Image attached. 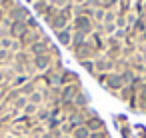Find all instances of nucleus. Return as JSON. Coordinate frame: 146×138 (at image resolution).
<instances>
[{"instance_id": "nucleus-3", "label": "nucleus", "mask_w": 146, "mask_h": 138, "mask_svg": "<svg viewBox=\"0 0 146 138\" xmlns=\"http://www.w3.org/2000/svg\"><path fill=\"white\" fill-rule=\"evenodd\" d=\"M116 10H106V14H104V22L102 24H114L116 22Z\"/></svg>"}, {"instance_id": "nucleus-2", "label": "nucleus", "mask_w": 146, "mask_h": 138, "mask_svg": "<svg viewBox=\"0 0 146 138\" xmlns=\"http://www.w3.org/2000/svg\"><path fill=\"white\" fill-rule=\"evenodd\" d=\"M56 36H58L60 44H64V46H70V42H72V34H70L68 30H60V32H56Z\"/></svg>"}, {"instance_id": "nucleus-4", "label": "nucleus", "mask_w": 146, "mask_h": 138, "mask_svg": "<svg viewBox=\"0 0 146 138\" xmlns=\"http://www.w3.org/2000/svg\"><path fill=\"white\" fill-rule=\"evenodd\" d=\"M74 2H76L74 6H82V4H86V0H74Z\"/></svg>"}, {"instance_id": "nucleus-1", "label": "nucleus", "mask_w": 146, "mask_h": 138, "mask_svg": "<svg viewBox=\"0 0 146 138\" xmlns=\"http://www.w3.org/2000/svg\"><path fill=\"white\" fill-rule=\"evenodd\" d=\"M40 38L28 30L12 48L0 38V138H110L58 48L32 50Z\"/></svg>"}]
</instances>
